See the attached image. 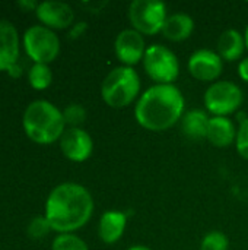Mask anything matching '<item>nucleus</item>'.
Instances as JSON below:
<instances>
[{
    "mask_svg": "<svg viewBox=\"0 0 248 250\" xmlns=\"http://www.w3.org/2000/svg\"><path fill=\"white\" fill-rule=\"evenodd\" d=\"M224 60L218 51L210 48H199L189 57V73L199 82L213 83L219 81L224 72Z\"/></svg>",
    "mask_w": 248,
    "mask_h": 250,
    "instance_id": "1a4fd4ad",
    "label": "nucleus"
},
{
    "mask_svg": "<svg viewBox=\"0 0 248 250\" xmlns=\"http://www.w3.org/2000/svg\"><path fill=\"white\" fill-rule=\"evenodd\" d=\"M88 31V23L85 21H79L75 22L70 28H69V38L70 40H77L80 37H83Z\"/></svg>",
    "mask_w": 248,
    "mask_h": 250,
    "instance_id": "393cba45",
    "label": "nucleus"
},
{
    "mask_svg": "<svg viewBox=\"0 0 248 250\" xmlns=\"http://www.w3.org/2000/svg\"><path fill=\"white\" fill-rule=\"evenodd\" d=\"M244 41H246V48H247V51H248V25L246 26V29H244Z\"/></svg>",
    "mask_w": 248,
    "mask_h": 250,
    "instance_id": "c756f323",
    "label": "nucleus"
},
{
    "mask_svg": "<svg viewBox=\"0 0 248 250\" xmlns=\"http://www.w3.org/2000/svg\"><path fill=\"white\" fill-rule=\"evenodd\" d=\"M126 250H152L149 246H145V245H133V246H130L129 249Z\"/></svg>",
    "mask_w": 248,
    "mask_h": 250,
    "instance_id": "c85d7f7f",
    "label": "nucleus"
},
{
    "mask_svg": "<svg viewBox=\"0 0 248 250\" xmlns=\"http://www.w3.org/2000/svg\"><path fill=\"white\" fill-rule=\"evenodd\" d=\"M229 249V239L224 231L212 230L206 233L200 242V250H228Z\"/></svg>",
    "mask_w": 248,
    "mask_h": 250,
    "instance_id": "412c9836",
    "label": "nucleus"
},
{
    "mask_svg": "<svg viewBox=\"0 0 248 250\" xmlns=\"http://www.w3.org/2000/svg\"><path fill=\"white\" fill-rule=\"evenodd\" d=\"M194 32V21L189 13L175 12L168 15L165 25L162 28V35L171 42H183L191 37Z\"/></svg>",
    "mask_w": 248,
    "mask_h": 250,
    "instance_id": "dca6fc26",
    "label": "nucleus"
},
{
    "mask_svg": "<svg viewBox=\"0 0 248 250\" xmlns=\"http://www.w3.org/2000/svg\"><path fill=\"white\" fill-rule=\"evenodd\" d=\"M7 75H9L10 78H13V79H18V78H20V76L23 75L22 66H20L19 63H15V64H12V66L7 69Z\"/></svg>",
    "mask_w": 248,
    "mask_h": 250,
    "instance_id": "cd10ccee",
    "label": "nucleus"
},
{
    "mask_svg": "<svg viewBox=\"0 0 248 250\" xmlns=\"http://www.w3.org/2000/svg\"><path fill=\"white\" fill-rule=\"evenodd\" d=\"M218 54L222 57L224 62H240L244 57V53L247 51L246 48V41H244V34L240 32L238 29H225L218 40Z\"/></svg>",
    "mask_w": 248,
    "mask_h": 250,
    "instance_id": "f3484780",
    "label": "nucleus"
},
{
    "mask_svg": "<svg viewBox=\"0 0 248 250\" xmlns=\"http://www.w3.org/2000/svg\"><path fill=\"white\" fill-rule=\"evenodd\" d=\"M44 211L53 231L58 234L75 233L91 221L95 202L83 185L64 182L50 192Z\"/></svg>",
    "mask_w": 248,
    "mask_h": 250,
    "instance_id": "f257e3e1",
    "label": "nucleus"
},
{
    "mask_svg": "<svg viewBox=\"0 0 248 250\" xmlns=\"http://www.w3.org/2000/svg\"><path fill=\"white\" fill-rule=\"evenodd\" d=\"M209 122H210V114L206 110L191 108L184 113V116L180 122L181 132L184 133L186 138H189L191 141L206 139Z\"/></svg>",
    "mask_w": 248,
    "mask_h": 250,
    "instance_id": "a211bd4d",
    "label": "nucleus"
},
{
    "mask_svg": "<svg viewBox=\"0 0 248 250\" xmlns=\"http://www.w3.org/2000/svg\"><path fill=\"white\" fill-rule=\"evenodd\" d=\"M19 59V32L16 26L1 19L0 21V72L18 63Z\"/></svg>",
    "mask_w": 248,
    "mask_h": 250,
    "instance_id": "ddd939ff",
    "label": "nucleus"
},
{
    "mask_svg": "<svg viewBox=\"0 0 248 250\" xmlns=\"http://www.w3.org/2000/svg\"><path fill=\"white\" fill-rule=\"evenodd\" d=\"M64 123L69 127H82L86 120V110L82 104L72 103L63 110Z\"/></svg>",
    "mask_w": 248,
    "mask_h": 250,
    "instance_id": "4be33fe9",
    "label": "nucleus"
},
{
    "mask_svg": "<svg viewBox=\"0 0 248 250\" xmlns=\"http://www.w3.org/2000/svg\"><path fill=\"white\" fill-rule=\"evenodd\" d=\"M51 250H89L86 242L73 233L57 234L51 243Z\"/></svg>",
    "mask_w": 248,
    "mask_h": 250,
    "instance_id": "aec40b11",
    "label": "nucleus"
},
{
    "mask_svg": "<svg viewBox=\"0 0 248 250\" xmlns=\"http://www.w3.org/2000/svg\"><path fill=\"white\" fill-rule=\"evenodd\" d=\"M130 28L143 37H152L162 32L168 18L167 4L159 0H133L127 9Z\"/></svg>",
    "mask_w": 248,
    "mask_h": 250,
    "instance_id": "0eeeda50",
    "label": "nucleus"
},
{
    "mask_svg": "<svg viewBox=\"0 0 248 250\" xmlns=\"http://www.w3.org/2000/svg\"><path fill=\"white\" fill-rule=\"evenodd\" d=\"M25 135L38 145H51L63 136L66 123L63 110L47 100H35L28 104L22 116Z\"/></svg>",
    "mask_w": 248,
    "mask_h": 250,
    "instance_id": "7ed1b4c3",
    "label": "nucleus"
},
{
    "mask_svg": "<svg viewBox=\"0 0 248 250\" xmlns=\"http://www.w3.org/2000/svg\"><path fill=\"white\" fill-rule=\"evenodd\" d=\"M238 76L243 82L248 83V56H244L238 62Z\"/></svg>",
    "mask_w": 248,
    "mask_h": 250,
    "instance_id": "a878e982",
    "label": "nucleus"
},
{
    "mask_svg": "<svg viewBox=\"0 0 248 250\" xmlns=\"http://www.w3.org/2000/svg\"><path fill=\"white\" fill-rule=\"evenodd\" d=\"M28 82L31 88H34L35 91L47 89L53 82V70L50 64L34 63L28 70Z\"/></svg>",
    "mask_w": 248,
    "mask_h": 250,
    "instance_id": "6ab92c4d",
    "label": "nucleus"
},
{
    "mask_svg": "<svg viewBox=\"0 0 248 250\" xmlns=\"http://www.w3.org/2000/svg\"><path fill=\"white\" fill-rule=\"evenodd\" d=\"M235 149L241 158L248 161V116H244V114H240V117H238Z\"/></svg>",
    "mask_w": 248,
    "mask_h": 250,
    "instance_id": "5701e85b",
    "label": "nucleus"
},
{
    "mask_svg": "<svg viewBox=\"0 0 248 250\" xmlns=\"http://www.w3.org/2000/svg\"><path fill=\"white\" fill-rule=\"evenodd\" d=\"M142 64L145 73L156 85H174L180 76V60L164 44L148 45Z\"/></svg>",
    "mask_w": 248,
    "mask_h": 250,
    "instance_id": "423d86ee",
    "label": "nucleus"
},
{
    "mask_svg": "<svg viewBox=\"0 0 248 250\" xmlns=\"http://www.w3.org/2000/svg\"><path fill=\"white\" fill-rule=\"evenodd\" d=\"M238 126L231 117H212L209 122L206 141L216 148H227L235 144Z\"/></svg>",
    "mask_w": 248,
    "mask_h": 250,
    "instance_id": "2eb2a0df",
    "label": "nucleus"
},
{
    "mask_svg": "<svg viewBox=\"0 0 248 250\" xmlns=\"http://www.w3.org/2000/svg\"><path fill=\"white\" fill-rule=\"evenodd\" d=\"M53 231L48 220L45 218V215H38V217H34L28 227H26V234L34 239V240H39V239H44L47 237L50 233Z\"/></svg>",
    "mask_w": 248,
    "mask_h": 250,
    "instance_id": "b1692460",
    "label": "nucleus"
},
{
    "mask_svg": "<svg viewBox=\"0 0 248 250\" xmlns=\"http://www.w3.org/2000/svg\"><path fill=\"white\" fill-rule=\"evenodd\" d=\"M127 227V214L117 209L105 211L98 221V236L105 245H115L121 240Z\"/></svg>",
    "mask_w": 248,
    "mask_h": 250,
    "instance_id": "4468645a",
    "label": "nucleus"
},
{
    "mask_svg": "<svg viewBox=\"0 0 248 250\" xmlns=\"http://www.w3.org/2000/svg\"><path fill=\"white\" fill-rule=\"evenodd\" d=\"M22 44L25 48L26 56L34 63H42L50 64L54 62L60 54V38L56 34V31L42 26V25H32L29 26L23 37Z\"/></svg>",
    "mask_w": 248,
    "mask_h": 250,
    "instance_id": "6e6552de",
    "label": "nucleus"
},
{
    "mask_svg": "<svg viewBox=\"0 0 248 250\" xmlns=\"http://www.w3.org/2000/svg\"><path fill=\"white\" fill-rule=\"evenodd\" d=\"M18 6L23 10V12H31V10H37V7H38V3L37 1H34V0H20V1H18Z\"/></svg>",
    "mask_w": 248,
    "mask_h": 250,
    "instance_id": "bb28decb",
    "label": "nucleus"
},
{
    "mask_svg": "<svg viewBox=\"0 0 248 250\" xmlns=\"http://www.w3.org/2000/svg\"><path fill=\"white\" fill-rule=\"evenodd\" d=\"M186 113V98L174 85L153 83L145 89L134 104V119L148 132H165L181 122Z\"/></svg>",
    "mask_w": 248,
    "mask_h": 250,
    "instance_id": "f03ea898",
    "label": "nucleus"
},
{
    "mask_svg": "<svg viewBox=\"0 0 248 250\" xmlns=\"http://www.w3.org/2000/svg\"><path fill=\"white\" fill-rule=\"evenodd\" d=\"M58 144L63 155L72 163H85L94 152L92 136L82 127H67Z\"/></svg>",
    "mask_w": 248,
    "mask_h": 250,
    "instance_id": "9b49d317",
    "label": "nucleus"
},
{
    "mask_svg": "<svg viewBox=\"0 0 248 250\" xmlns=\"http://www.w3.org/2000/svg\"><path fill=\"white\" fill-rule=\"evenodd\" d=\"M244 103V92L232 81L219 79L208 86L203 95L206 111L212 117H229L241 108Z\"/></svg>",
    "mask_w": 248,
    "mask_h": 250,
    "instance_id": "39448f33",
    "label": "nucleus"
},
{
    "mask_svg": "<svg viewBox=\"0 0 248 250\" xmlns=\"http://www.w3.org/2000/svg\"><path fill=\"white\" fill-rule=\"evenodd\" d=\"M35 15L39 21V25L53 31L69 29L75 23V10L72 6L58 0L39 1Z\"/></svg>",
    "mask_w": 248,
    "mask_h": 250,
    "instance_id": "f8f14e48",
    "label": "nucleus"
},
{
    "mask_svg": "<svg viewBox=\"0 0 248 250\" xmlns=\"http://www.w3.org/2000/svg\"><path fill=\"white\" fill-rule=\"evenodd\" d=\"M145 37L133 28H126L120 31L114 40V54L121 66L134 67L139 64L146 53Z\"/></svg>",
    "mask_w": 248,
    "mask_h": 250,
    "instance_id": "9d476101",
    "label": "nucleus"
},
{
    "mask_svg": "<svg viewBox=\"0 0 248 250\" xmlns=\"http://www.w3.org/2000/svg\"><path fill=\"white\" fill-rule=\"evenodd\" d=\"M142 94L140 75L134 67L117 66L111 69L101 83L102 101L115 110H123L139 100Z\"/></svg>",
    "mask_w": 248,
    "mask_h": 250,
    "instance_id": "20e7f679",
    "label": "nucleus"
}]
</instances>
